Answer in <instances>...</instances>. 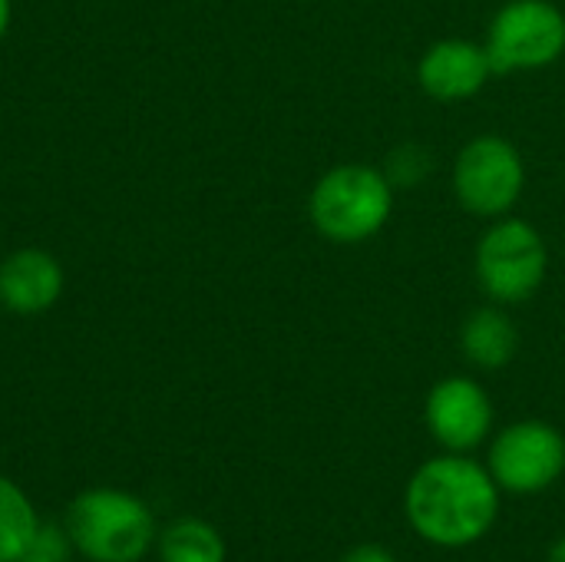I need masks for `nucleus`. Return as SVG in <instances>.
I'll list each match as a JSON object with an SVG mask.
<instances>
[{"label": "nucleus", "instance_id": "nucleus-1", "mask_svg": "<svg viewBox=\"0 0 565 562\" xmlns=\"http://www.w3.org/2000/svg\"><path fill=\"white\" fill-rule=\"evenodd\" d=\"M404 510L417 537L434 547L460 550L493 530L500 487L493 474L467 454H444L414 470Z\"/></svg>", "mask_w": 565, "mask_h": 562}, {"label": "nucleus", "instance_id": "nucleus-2", "mask_svg": "<svg viewBox=\"0 0 565 562\" xmlns=\"http://www.w3.org/2000/svg\"><path fill=\"white\" fill-rule=\"evenodd\" d=\"M394 202L397 189L381 166L338 162L311 185L308 222L331 245H364L387 229Z\"/></svg>", "mask_w": 565, "mask_h": 562}, {"label": "nucleus", "instance_id": "nucleus-3", "mask_svg": "<svg viewBox=\"0 0 565 562\" xmlns=\"http://www.w3.org/2000/svg\"><path fill=\"white\" fill-rule=\"evenodd\" d=\"M63 527L73 550L89 562H139L159 540L149 503L116 487L83 490L70 500Z\"/></svg>", "mask_w": 565, "mask_h": 562}, {"label": "nucleus", "instance_id": "nucleus-4", "mask_svg": "<svg viewBox=\"0 0 565 562\" xmlns=\"http://www.w3.org/2000/svg\"><path fill=\"white\" fill-rule=\"evenodd\" d=\"M473 278L487 301L507 308L526 305L550 278V245L543 232L513 212L487 222L473 248Z\"/></svg>", "mask_w": 565, "mask_h": 562}, {"label": "nucleus", "instance_id": "nucleus-5", "mask_svg": "<svg viewBox=\"0 0 565 562\" xmlns=\"http://www.w3.org/2000/svg\"><path fill=\"white\" fill-rule=\"evenodd\" d=\"M450 189L460 209L473 219L493 222L510 215L526 192V162L520 146L500 132L467 139L454 156Z\"/></svg>", "mask_w": 565, "mask_h": 562}, {"label": "nucleus", "instance_id": "nucleus-6", "mask_svg": "<svg viewBox=\"0 0 565 562\" xmlns=\"http://www.w3.org/2000/svg\"><path fill=\"white\" fill-rule=\"evenodd\" d=\"M493 73H533L565 56V10L556 0H507L483 36Z\"/></svg>", "mask_w": 565, "mask_h": 562}, {"label": "nucleus", "instance_id": "nucleus-7", "mask_svg": "<svg viewBox=\"0 0 565 562\" xmlns=\"http://www.w3.org/2000/svg\"><path fill=\"white\" fill-rule=\"evenodd\" d=\"M487 470L507 494H543L565 474V437L546 421H516L490 444Z\"/></svg>", "mask_w": 565, "mask_h": 562}, {"label": "nucleus", "instance_id": "nucleus-8", "mask_svg": "<svg viewBox=\"0 0 565 562\" xmlns=\"http://www.w3.org/2000/svg\"><path fill=\"white\" fill-rule=\"evenodd\" d=\"M424 424L447 454H470L493 431V401L480 381L450 374L430 388L424 401Z\"/></svg>", "mask_w": 565, "mask_h": 562}, {"label": "nucleus", "instance_id": "nucleus-9", "mask_svg": "<svg viewBox=\"0 0 565 562\" xmlns=\"http://www.w3.org/2000/svg\"><path fill=\"white\" fill-rule=\"evenodd\" d=\"M493 63L487 46L467 36H444L430 43L417 60V83L424 96L437 103H467L490 83Z\"/></svg>", "mask_w": 565, "mask_h": 562}, {"label": "nucleus", "instance_id": "nucleus-10", "mask_svg": "<svg viewBox=\"0 0 565 562\" xmlns=\"http://www.w3.org/2000/svg\"><path fill=\"white\" fill-rule=\"evenodd\" d=\"M66 275L56 255L26 245L0 258V308L10 315H43L63 295Z\"/></svg>", "mask_w": 565, "mask_h": 562}, {"label": "nucleus", "instance_id": "nucleus-11", "mask_svg": "<svg viewBox=\"0 0 565 562\" xmlns=\"http://www.w3.org/2000/svg\"><path fill=\"white\" fill-rule=\"evenodd\" d=\"M520 328L507 305L487 301L460 325V354L477 371H503L520 354Z\"/></svg>", "mask_w": 565, "mask_h": 562}, {"label": "nucleus", "instance_id": "nucleus-12", "mask_svg": "<svg viewBox=\"0 0 565 562\" xmlns=\"http://www.w3.org/2000/svg\"><path fill=\"white\" fill-rule=\"evenodd\" d=\"M156 550L162 562H225L222 533L199 517H182L169 523L159 533Z\"/></svg>", "mask_w": 565, "mask_h": 562}, {"label": "nucleus", "instance_id": "nucleus-13", "mask_svg": "<svg viewBox=\"0 0 565 562\" xmlns=\"http://www.w3.org/2000/svg\"><path fill=\"white\" fill-rule=\"evenodd\" d=\"M40 517L10 477L0 474V562H17L33 543Z\"/></svg>", "mask_w": 565, "mask_h": 562}, {"label": "nucleus", "instance_id": "nucleus-14", "mask_svg": "<svg viewBox=\"0 0 565 562\" xmlns=\"http://www.w3.org/2000/svg\"><path fill=\"white\" fill-rule=\"evenodd\" d=\"M381 169H384L387 182H391L397 192H404V189L411 192V189L424 185L427 176L434 172V152H430L424 142L407 139V142H397V146L387 152V159L381 162Z\"/></svg>", "mask_w": 565, "mask_h": 562}, {"label": "nucleus", "instance_id": "nucleus-15", "mask_svg": "<svg viewBox=\"0 0 565 562\" xmlns=\"http://www.w3.org/2000/svg\"><path fill=\"white\" fill-rule=\"evenodd\" d=\"M341 562H397L384 547H374V543H367V547H358V550H351L348 556Z\"/></svg>", "mask_w": 565, "mask_h": 562}, {"label": "nucleus", "instance_id": "nucleus-16", "mask_svg": "<svg viewBox=\"0 0 565 562\" xmlns=\"http://www.w3.org/2000/svg\"><path fill=\"white\" fill-rule=\"evenodd\" d=\"M10 17H13V0H0V40L10 30Z\"/></svg>", "mask_w": 565, "mask_h": 562}, {"label": "nucleus", "instance_id": "nucleus-17", "mask_svg": "<svg viewBox=\"0 0 565 562\" xmlns=\"http://www.w3.org/2000/svg\"><path fill=\"white\" fill-rule=\"evenodd\" d=\"M17 562H63V560H53V556H46V553H36V550H26L23 556Z\"/></svg>", "mask_w": 565, "mask_h": 562}, {"label": "nucleus", "instance_id": "nucleus-18", "mask_svg": "<svg viewBox=\"0 0 565 562\" xmlns=\"http://www.w3.org/2000/svg\"><path fill=\"white\" fill-rule=\"evenodd\" d=\"M550 562H565V537L553 547V553H550Z\"/></svg>", "mask_w": 565, "mask_h": 562}]
</instances>
